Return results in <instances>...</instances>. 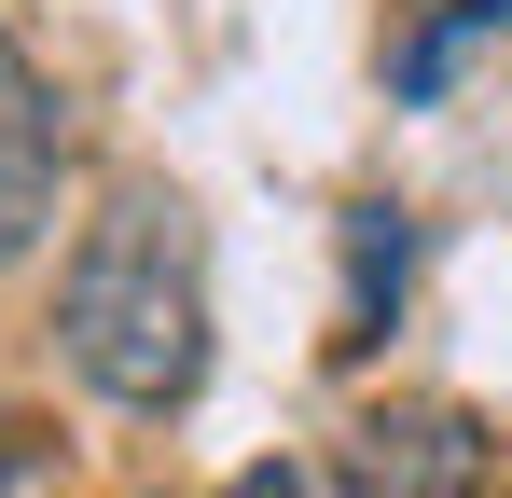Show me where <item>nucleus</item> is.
Listing matches in <instances>:
<instances>
[{
  "label": "nucleus",
  "instance_id": "1",
  "mask_svg": "<svg viewBox=\"0 0 512 498\" xmlns=\"http://www.w3.org/2000/svg\"><path fill=\"white\" fill-rule=\"evenodd\" d=\"M56 346L125 415L194 402V374H208V236L167 180L97 194V222L70 236V277H56Z\"/></svg>",
  "mask_w": 512,
  "mask_h": 498
},
{
  "label": "nucleus",
  "instance_id": "2",
  "mask_svg": "<svg viewBox=\"0 0 512 498\" xmlns=\"http://www.w3.org/2000/svg\"><path fill=\"white\" fill-rule=\"evenodd\" d=\"M499 485V443L471 402H388L333 443V498H485Z\"/></svg>",
  "mask_w": 512,
  "mask_h": 498
},
{
  "label": "nucleus",
  "instance_id": "3",
  "mask_svg": "<svg viewBox=\"0 0 512 498\" xmlns=\"http://www.w3.org/2000/svg\"><path fill=\"white\" fill-rule=\"evenodd\" d=\"M42 222H56V97H42V70L0 28V263L42 249Z\"/></svg>",
  "mask_w": 512,
  "mask_h": 498
},
{
  "label": "nucleus",
  "instance_id": "4",
  "mask_svg": "<svg viewBox=\"0 0 512 498\" xmlns=\"http://www.w3.org/2000/svg\"><path fill=\"white\" fill-rule=\"evenodd\" d=\"M374 291L402 305V208H360L346 222V332L333 346H374Z\"/></svg>",
  "mask_w": 512,
  "mask_h": 498
},
{
  "label": "nucleus",
  "instance_id": "5",
  "mask_svg": "<svg viewBox=\"0 0 512 498\" xmlns=\"http://www.w3.org/2000/svg\"><path fill=\"white\" fill-rule=\"evenodd\" d=\"M0 498H56V443L42 429H0Z\"/></svg>",
  "mask_w": 512,
  "mask_h": 498
}]
</instances>
